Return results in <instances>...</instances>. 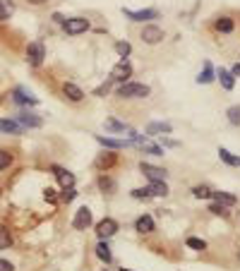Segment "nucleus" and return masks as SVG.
I'll return each mask as SVG.
<instances>
[{"mask_svg":"<svg viewBox=\"0 0 240 271\" xmlns=\"http://www.w3.org/2000/svg\"><path fill=\"white\" fill-rule=\"evenodd\" d=\"M118 96H122V99H146L149 86L137 84V82H122V86L118 89Z\"/></svg>","mask_w":240,"mask_h":271,"instance_id":"obj_1","label":"nucleus"},{"mask_svg":"<svg viewBox=\"0 0 240 271\" xmlns=\"http://www.w3.org/2000/svg\"><path fill=\"white\" fill-rule=\"evenodd\" d=\"M62 29L70 34V36H77V34H82L89 29V19H84V17H72V19H65L62 22Z\"/></svg>","mask_w":240,"mask_h":271,"instance_id":"obj_2","label":"nucleus"},{"mask_svg":"<svg viewBox=\"0 0 240 271\" xmlns=\"http://www.w3.org/2000/svg\"><path fill=\"white\" fill-rule=\"evenodd\" d=\"M44 58H46V48H44V43L34 41V43L26 46V60L32 62L34 67H38V65L44 62Z\"/></svg>","mask_w":240,"mask_h":271,"instance_id":"obj_3","label":"nucleus"},{"mask_svg":"<svg viewBox=\"0 0 240 271\" xmlns=\"http://www.w3.org/2000/svg\"><path fill=\"white\" fill-rule=\"evenodd\" d=\"M142 41L144 43H149V46L161 43V41H164V29H158L156 24H146L142 29Z\"/></svg>","mask_w":240,"mask_h":271,"instance_id":"obj_4","label":"nucleus"},{"mask_svg":"<svg viewBox=\"0 0 240 271\" xmlns=\"http://www.w3.org/2000/svg\"><path fill=\"white\" fill-rule=\"evenodd\" d=\"M72 226H74V231H86L92 226V211H89V207L77 209L74 219H72Z\"/></svg>","mask_w":240,"mask_h":271,"instance_id":"obj_5","label":"nucleus"},{"mask_svg":"<svg viewBox=\"0 0 240 271\" xmlns=\"http://www.w3.org/2000/svg\"><path fill=\"white\" fill-rule=\"evenodd\" d=\"M128 77H132V65L125 60V58H122V60H120L118 65L113 67L110 79H113V82H128Z\"/></svg>","mask_w":240,"mask_h":271,"instance_id":"obj_6","label":"nucleus"},{"mask_svg":"<svg viewBox=\"0 0 240 271\" xmlns=\"http://www.w3.org/2000/svg\"><path fill=\"white\" fill-rule=\"evenodd\" d=\"M116 231H118V223L113 221V219H104V221L96 223V235L101 240H108L110 235H116Z\"/></svg>","mask_w":240,"mask_h":271,"instance_id":"obj_7","label":"nucleus"},{"mask_svg":"<svg viewBox=\"0 0 240 271\" xmlns=\"http://www.w3.org/2000/svg\"><path fill=\"white\" fill-rule=\"evenodd\" d=\"M140 171L152 180V183H156V180H166L168 173L164 171V168H158V166H152V163H140Z\"/></svg>","mask_w":240,"mask_h":271,"instance_id":"obj_8","label":"nucleus"},{"mask_svg":"<svg viewBox=\"0 0 240 271\" xmlns=\"http://www.w3.org/2000/svg\"><path fill=\"white\" fill-rule=\"evenodd\" d=\"M122 12H125V17H130L132 22H144V19H156L158 17V10H125L122 7Z\"/></svg>","mask_w":240,"mask_h":271,"instance_id":"obj_9","label":"nucleus"},{"mask_svg":"<svg viewBox=\"0 0 240 271\" xmlns=\"http://www.w3.org/2000/svg\"><path fill=\"white\" fill-rule=\"evenodd\" d=\"M12 99L17 101V103H22V106H36L38 103V99L36 96H32L26 89H22V86H17L14 91H12Z\"/></svg>","mask_w":240,"mask_h":271,"instance_id":"obj_10","label":"nucleus"},{"mask_svg":"<svg viewBox=\"0 0 240 271\" xmlns=\"http://www.w3.org/2000/svg\"><path fill=\"white\" fill-rule=\"evenodd\" d=\"M132 142L137 144V147L142 149V151H146V154H152V156H164V149L158 147V144H149L146 139H142L140 135H134L132 137Z\"/></svg>","mask_w":240,"mask_h":271,"instance_id":"obj_11","label":"nucleus"},{"mask_svg":"<svg viewBox=\"0 0 240 271\" xmlns=\"http://www.w3.org/2000/svg\"><path fill=\"white\" fill-rule=\"evenodd\" d=\"M17 123L22 125V127H41V125H44V120H41V118H38V115H36V113H20V115H17Z\"/></svg>","mask_w":240,"mask_h":271,"instance_id":"obj_12","label":"nucleus"},{"mask_svg":"<svg viewBox=\"0 0 240 271\" xmlns=\"http://www.w3.org/2000/svg\"><path fill=\"white\" fill-rule=\"evenodd\" d=\"M22 125L17 123V120H10V118H0V132H5V135H22Z\"/></svg>","mask_w":240,"mask_h":271,"instance_id":"obj_13","label":"nucleus"},{"mask_svg":"<svg viewBox=\"0 0 240 271\" xmlns=\"http://www.w3.org/2000/svg\"><path fill=\"white\" fill-rule=\"evenodd\" d=\"M62 91H65V96L70 101H74V103L84 99V91L77 84H72V82H65V84H62Z\"/></svg>","mask_w":240,"mask_h":271,"instance_id":"obj_14","label":"nucleus"},{"mask_svg":"<svg viewBox=\"0 0 240 271\" xmlns=\"http://www.w3.org/2000/svg\"><path fill=\"white\" fill-rule=\"evenodd\" d=\"M53 173H56V178L60 180V185L62 187H74V175L68 171H62L60 166H53Z\"/></svg>","mask_w":240,"mask_h":271,"instance_id":"obj_15","label":"nucleus"},{"mask_svg":"<svg viewBox=\"0 0 240 271\" xmlns=\"http://www.w3.org/2000/svg\"><path fill=\"white\" fill-rule=\"evenodd\" d=\"M173 127L170 123H149L146 125V135H170Z\"/></svg>","mask_w":240,"mask_h":271,"instance_id":"obj_16","label":"nucleus"},{"mask_svg":"<svg viewBox=\"0 0 240 271\" xmlns=\"http://www.w3.org/2000/svg\"><path fill=\"white\" fill-rule=\"evenodd\" d=\"M212 197H214V202L224 204V207H236L238 204V197L230 195V192H212Z\"/></svg>","mask_w":240,"mask_h":271,"instance_id":"obj_17","label":"nucleus"},{"mask_svg":"<svg viewBox=\"0 0 240 271\" xmlns=\"http://www.w3.org/2000/svg\"><path fill=\"white\" fill-rule=\"evenodd\" d=\"M134 228H137V233H142V235L144 233H152V231H154V219L144 214V216H140V219H137Z\"/></svg>","mask_w":240,"mask_h":271,"instance_id":"obj_18","label":"nucleus"},{"mask_svg":"<svg viewBox=\"0 0 240 271\" xmlns=\"http://www.w3.org/2000/svg\"><path fill=\"white\" fill-rule=\"evenodd\" d=\"M146 190H149V197H166L168 195L166 180H156V183H152Z\"/></svg>","mask_w":240,"mask_h":271,"instance_id":"obj_19","label":"nucleus"},{"mask_svg":"<svg viewBox=\"0 0 240 271\" xmlns=\"http://www.w3.org/2000/svg\"><path fill=\"white\" fill-rule=\"evenodd\" d=\"M96 142H98V144H104V147H108V149H122V147H128V144H130V142H122V139H113V137H104V135L96 137Z\"/></svg>","mask_w":240,"mask_h":271,"instance_id":"obj_20","label":"nucleus"},{"mask_svg":"<svg viewBox=\"0 0 240 271\" xmlns=\"http://www.w3.org/2000/svg\"><path fill=\"white\" fill-rule=\"evenodd\" d=\"M14 14V0H0V22H8Z\"/></svg>","mask_w":240,"mask_h":271,"instance_id":"obj_21","label":"nucleus"},{"mask_svg":"<svg viewBox=\"0 0 240 271\" xmlns=\"http://www.w3.org/2000/svg\"><path fill=\"white\" fill-rule=\"evenodd\" d=\"M96 257L101 259V262H106V264L113 259V255H110V247H108L106 240H101V243L96 245Z\"/></svg>","mask_w":240,"mask_h":271,"instance_id":"obj_22","label":"nucleus"},{"mask_svg":"<svg viewBox=\"0 0 240 271\" xmlns=\"http://www.w3.org/2000/svg\"><path fill=\"white\" fill-rule=\"evenodd\" d=\"M197 82H200V84H209V82H214V67H212V62L209 60L204 62V72H200Z\"/></svg>","mask_w":240,"mask_h":271,"instance_id":"obj_23","label":"nucleus"},{"mask_svg":"<svg viewBox=\"0 0 240 271\" xmlns=\"http://www.w3.org/2000/svg\"><path fill=\"white\" fill-rule=\"evenodd\" d=\"M216 31H224V34H230V31H233V19H230V17H218V19H216Z\"/></svg>","mask_w":240,"mask_h":271,"instance_id":"obj_24","label":"nucleus"},{"mask_svg":"<svg viewBox=\"0 0 240 271\" xmlns=\"http://www.w3.org/2000/svg\"><path fill=\"white\" fill-rule=\"evenodd\" d=\"M218 82H221V86H224L226 91H230V89L236 86V77L230 72H226V70H221V72H218Z\"/></svg>","mask_w":240,"mask_h":271,"instance_id":"obj_25","label":"nucleus"},{"mask_svg":"<svg viewBox=\"0 0 240 271\" xmlns=\"http://www.w3.org/2000/svg\"><path fill=\"white\" fill-rule=\"evenodd\" d=\"M218 156H221V161L224 163H228V166H240V156H236V154H230L228 149H218Z\"/></svg>","mask_w":240,"mask_h":271,"instance_id":"obj_26","label":"nucleus"},{"mask_svg":"<svg viewBox=\"0 0 240 271\" xmlns=\"http://www.w3.org/2000/svg\"><path fill=\"white\" fill-rule=\"evenodd\" d=\"M116 154H101L98 159H96V168H110L113 163H116Z\"/></svg>","mask_w":240,"mask_h":271,"instance_id":"obj_27","label":"nucleus"},{"mask_svg":"<svg viewBox=\"0 0 240 271\" xmlns=\"http://www.w3.org/2000/svg\"><path fill=\"white\" fill-rule=\"evenodd\" d=\"M106 130H110V132H128L130 127H128L125 123H118L116 118H108V120H106Z\"/></svg>","mask_w":240,"mask_h":271,"instance_id":"obj_28","label":"nucleus"},{"mask_svg":"<svg viewBox=\"0 0 240 271\" xmlns=\"http://www.w3.org/2000/svg\"><path fill=\"white\" fill-rule=\"evenodd\" d=\"M226 115H228V123L230 125H240V106H230L226 111Z\"/></svg>","mask_w":240,"mask_h":271,"instance_id":"obj_29","label":"nucleus"},{"mask_svg":"<svg viewBox=\"0 0 240 271\" xmlns=\"http://www.w3.org/2000/svg\"><path fill=\"white\" fill-rule=\"evenodd\" d=\"M192 195H194L197 199H209L212 197V190H209L206 185H197V187H192Z\"/></svg>","mask_w":240,"mask_h":271,"instance_id":"obj_30","label":"nucleus"},{"mask_svg":"<svg viewBox=\"0 0 240 271\" xmlns=\"http://www.w3.org/2000/svg\"><path fill=\"white\" fill-rule=\"evenodd\" d=\"M10 166H12V154L8 149H0V171H5Z\"/></svg>","mask_w":240,"mask_h":271,"instance_id":"obj_31","label":"nucleus"},{"mask_svg":"<svg viewBox=\"0 0 240 271\" xmlns=\"http://www.w3.org/2000/svg\"><path fill=\"white\" fill-rule=\"evenodd\" d=\"M116 53H118L120 58H128V55L132 53V46L128 43V41H118V43H116Z\"/></svg>","mask_w":240,"mask_h":271,"instance_id":"obj_32","label":"nucleus"},{"mask_svg":"<svg viewBox=\"0 0 240 271\" xmlns=\"http://www.w3.org/2000/svg\"><path fill=\"white\" fill-rule=\"evenodd\" d=\"M12 245V235L8 228H0V250H8Z\"/></svg>","mask_w":240,"mask_h":271,"instance_id":"obj_33","label":"nucleus"},{"mask_svg":"<svg viewBox=\"0 0 240 271\" xmlns=\"http://www.w3.org/2000/svg\"><path fill=\"white\" fill-rule=\"evenodd\" d=\"M74 197H77V190H74V187H62V192H60V202H72Z\"/></svg>","mask_w":240,"mask_h":271,"instance_id":"obj_34","label":"nucleus"},{"mask_svg":"<svg viewBox=\"0 0 240 271\" xmlns=\"http://www.w3.org/2000/svg\"><path fill=\"white\" fill-rule=\"evenodd\" d=\"M188 247L197 250V252H202V250H206V243H204V240H200V238H188Z\"/></svg>","mask_w":240,"mask_h":271,"instance_id":"obj_35","label":"nucleus"},{"mask_svg":"<svg viewBox=\"0 0 240 271\" xmlns=\"http://www.w3.org/2000/svg\"><path fill=\"white\" fill-rule=\"evenodd\" d=\"M209 211L212 214H216V216H228V211L224 204H218V202H214V204H209Z\"/></svg>","mask_w":240,"mask_h":271,"instance_id":"obj_36","label":"nucleus"},{"mask_svg":"<svg viewBox=\"0 0 240 271\" xmlns=\"http://www.w3.org/2000/svg\"><path fill=\"white\" fill-rule=\"evenodd\" d=\"M130 195L134 199H149V190H146V187H144V190H142V187H137V190H132Z\"/></svg>","mask_w":240,"mask_h":271,"instance_id":"obj_37","label":"nucleus"},{"mask_svg":"<svg viewBox=\"0 0 240 271\" xmlns=\"http://www.w3.org/2000/svg\"><path fill=\"white\" fill-rule=\"evenodd\" d=\"M98 185H101V190H108V192H110V190H116V183H113L110 178H101V180H98Z\"/></svg>","mask_w":240,"mask_h":271,"instance_id":"obj_38","label":"nucleus"},{"mask_svg":"<svg viewBox=\"0 0 240 271\" xmlns=\"http://www.w3.org/2000/svg\"><path fill=\"white\" fill-rule=\"evenodd\" d=\"M44 199H46V202H53V199H56V190H53V187H46V190H44Z\"/></svg>","mask_w":240,"mask_h":271,"instance_id":"obj_39","label":"nucleus"},{"mask_svg":"<svg viewBox=\"0 0 240 271\" xmlns=\"http://www.w3.org/2000/svg\"><path fill=\"white\" fill-rule=\"evenodd\" d=\"M108 89H110V82H106V84H101V86H98V89L94 91V94H96V96H104V94H108Z\"/></svg>","mask_w":240,"mask_h":271,"instance_id":"obj_40","label":"nucleus"},{"mask_svg":"<svg viewBox=\"0 0 240 271\" xmlns=\"http://www.w3.org/2000/svg\"><path fill=\"white\" fill-rule=\"evenodd\" d=\"M0 271H14L12 262H8V259H0Z\"/></svg>","mask_w":240,"mask_h":271,"instance_id":"obj_41","label":"nucleus"},{"mask_svg":"<svg viewBox=\"0 0 240 271\" xmlns=\"http://www.w3.org/2000/svg\"><path fill=\"white\" fill-rule=\"evenodd\" d=\"M230 74H233V77H240V62H236V65H233V70H230Z\"/></svg>","mask_w":240,"mask_h":271,"instance_id":"obj_42","label":"nucleus"},{"mask_svg":"<svg viewBox=\"0 0 240 271\" xmlns=\"http://www.w3.org/2000/svg\"><path fill=\"white\" fill-rule=\"evenodd\" d=\"M53 22H58V24H62V22H65V17H62L60 12H56V14H53Z\"/></svg>","mask_w":240,"mask_h":271,"instance_id":"obj_43","label":"nucleus"},{"mask_svg":"<svg viewBox=\"0 0 240 271\" xmlns=\"http://www.w3.org/2000/svg\"><path fill=\"white\" fill-rule=\"evenodd\" d=\"M26 2H32V5H44V2H48V0H26Z\"/></svg>","mask_w":240,"mask_h":271,"instance_id":"obj_44","label":"nucleus"},{"mask_svg":"<svg viewBox=\"0 0 240 271\" xmlns=\"http://www.w3.org/2000/svg\"><path fill=\"white\" fill-rule=\"evenodd\" d=\"M120 271H132V269H120Z\"/></svg>","mask_w":240,"mask_h":271,"instance_id":"obj_45","label":"nucleus"}]
</instances>
